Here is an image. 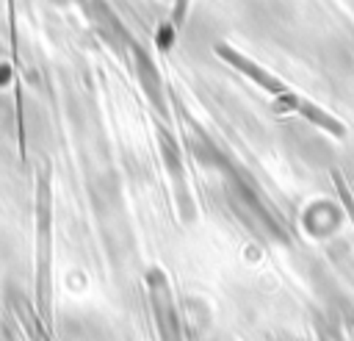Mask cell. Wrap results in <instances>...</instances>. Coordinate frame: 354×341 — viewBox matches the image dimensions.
<instances>
[{
  "label": "cell",
  "mask_w": 354,
  "mask_h": 341,
  "mask_svg": "<svg viewBox=\"0 0 354 341\" xmlns=\"http://www.w3.org/2000/svg\"><path fill=\"white\" fill-rule=\"evenodd\" d=\"M213 53H216L221 61H227L230 67H235L241 75H246L252 83H257L260 89H266L268 94H274V100L279 103V108L301 114L304 119H310L313 125H318L321 130H326V133H332V136H337V139L346 133V128H343V122H340L337 116L326 114V111H324L321 105H315L310 97H304V94L293 91L288 83H282L277 75H271L266 67H260L257 61H252V58H249V55H243L241 50L230 47L227 42H216V44H213Z\"/></svg>",
  "instance_id": "cell-1"
},
{
  "label": "cell",
  "mask_w": 354,
  "mask_h": 341,
  "mask_svg": "<svg viewBox=\"0 0 354 341\" xmlns=\"http://www.w3.org/2000/svg\"><path fill=\"white\" fill-rule=\"evenodd\" d=\"M185 14H188V0H174V11H171V19H169V30L177 33L185 22Z\"/></svg>",
  "instance_id": "cell-2"
}]
</instances>
